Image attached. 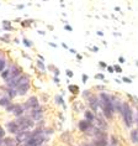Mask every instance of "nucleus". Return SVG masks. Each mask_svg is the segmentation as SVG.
I'll return each instance as SVG.
<instances>
[{
    "label": "nucleus",
    "mask_w": 138,
    "mask_h": 146,
    "mask_svg": "<svg viewBox=\"0 0 138 146\" xmlns=\"http://www.w3.org/2000/svg\"><path fill=\"white\" fill-rule=\"evenodd\" d=\"M121 115L123 118V121H125V125L127 127H131L134 123V116H133V110L131 108V105L128 102H123L122 104V111Z\"/></svg>",
    "instance_id": "nucleus-1"
},
{
    "label": "nucleus",
    "mask_w": 138,
    "mask_h": 146,
    "mask_svg": "<svg viewBox=\"0 0 138 146\" xmlns=\"http://www.w3.org/2000/svg\"><path fill=\"white\" fill-rule=\"evenodd\" d=\"M24 107H25V110L26 111H31V110H34V109H37L39 108V102H38V98L37 97H30L28 99L26 100V103L24 104Z\"/></svg>",
    "instance_id": "nucleus-2"
},
{
    "label": "nucleus",
    "mask_w": 138,
    "mask_h": 146,
    "mask_svg": "<svg viewBox=\"0 0 138 146\" xmlns=\"http://www.w3.org/2000/svg\"><path fill=\"white\" fill-rule=\"evenodd\" d=\"M32 136V131H22V133H19L16 134V137H15V141L17 145H22L24 142H26L28 139Z\"/></svg>",
    "instance_id": "nucleus-3"
},
{
    "label": "nucleus",
    "mask_w": 138,
    "mask_h": 146,
    "mask_svg": "<svg viewBox=\"0 0 138 146\" xmlns=\"http://www.w3.org/2000/svg\"><path fill=\"white\" fill-rule=\"evenodd\" d=\"M30 118L34 120V121H39V120H42L43 118V108H37V109H34V110L30 111Z\"/></svg>",
    "instance_id": "nucleus-4"
},
{
    "label": "nucleus",
    "mask_w": 138,
    "mask_h": 146,
    "mask_svg": "<svg viewBox=\"0 0 138 146\" xmlns=\"http://www.w3.org/2000/svg\"><path fill=\"white\" fill-rule=\"evenodd\" d=\"M111 99H112V107H114V111L115 113H118V114H121L123 102L121 99H118V98L114 97V96H111Z\"/></svg>",
    "instance_id": "nucleus-5"
},
{
    "label": "nucleus",
    "mask_w": 138,
    "mask_h": 146,
    "mask_svg": "<svg viewBox=\"0 0 138 146\" xmlns=\"http://www.w3.org/2000/svg\"><path fill=\"white\" fill-rule=\"evenodd\" d=\"M88 105L91 109V111H97L99 109V104H97V96H90L88 98Z\"/></svg>",
    "instance_id": "nucleus-6"
},
{
    "label": "nucleus",
    "mask_w": 138,
    "mask_h": 146,
    "mask_svg": "<svg viewBox=\"0 0 138 146\" xmlns=\"http://www.w3.org/2000/svg\"><path fill=\"white\" fill-rule=\"evenodd\" d=\"M93 126V123L91 121H88V120H80V121L78 123V129L80 130V131H83V133H86L90 127Z\"/></svg>",
    "instance_id": "nucleus-7"
},
{
    "label": "nucleus",
    "mask_w": 138,
    "mask_h": 146,
    "mask_svg": "<svg viewBox=\"0 0 138 146\" xmlns=\"http://www.w3.org/2000/svg\"><path fill=\"white\" fill-rule=\"evenodd\" d=\"M6 129L10 134H19V125L15 123V120H11V121L6 123Z\"/></svg>",
    "instance_id": "nucleus-8"
},
{
    "label": "nucleus",
    "mask_w": 138,
    "mask_h": 146,
    "mask_svg": "<svg viewBox=\"0 0 138 146\" xmlns=\"http://www.w3.org/2000/svg\"><path fill=\"white\" fill-rule=\"evenodd\" d=\"M94 121H95V127H97V129H100V130H106L107 129V124L105 123V120L104 119H101V118H99V116H95V120H94Z\"/></svg>",
    "instance_id": "nucleus-9"
},
{
    "label": "nucleus",
    "mask_w": 138,
    "mask_h": 146,
    "mask_svg": "<svg viewBox=\"0 0 138 146\" xmlns=\"http://www.w3.org/2000/svg\"><path fill=\"white\" fill-rule=\"evenodd\" d=\"M25 107H24V104H16L15 105V109H14V111H12V114L16 116V118H19V116H22L25 115Z\"/></svg>",
    "instance_id": "nucleus-10"
},
{
    "label": "nucleus",
    "mask_w": 138,
    "mask_h": 146,
    "mask_svg": "<svg viewBox=\"0 0 138 146\" xmlns=\"http://www.w3.org/2000/svg\"><path fill=\"white\" fill-rule=\"evenodd\" d=\"M28 90H30V83L28 84H25V86H21L19 88H16V92H17V96H25Z\"/></svg>",
    "instance_id": "nucleus-11"
},
{
    "label": "nucleus",
    "mask_w": 138,
    "mask_h": 146,
    "mask_svg": "<svg viewBox=\"0 0 138 146\" xmlns=\"http://www.w3.org/2000/svg\"><path fill=\"white\" fill-rule=\"evenodd\" d=\"M84 116H85V120H88V121L94 123V120H95V114H94L91 110H85Z\"/></svg>",
    "instance_id": "nucleus-12"
},
{
    "label": "nucleus",
    "mask_w": 138,
    "mask_h": 146,
    "mask_svg": "<svg viewBox=\"0 0 138 146\" xmlns=\"http://www.w3.org/2000/svg\"><path fill=\"white\" fill-rule=\"evenodd\" d=\"M10 103H11V99H10V98L6 96V94H5L4 97L0 98V107H8Z\"/></svg>",
    "instance_id": "nucleus-13"
},
{
    "label": "nucleus",
    "mask_w": 138,
    "mask_h": 146,
    "mask_svg": "<svg viewBox=\"0 0 138 146\" xmlns=\"http://www.w3.org/2000/svg\"><path fill=\"white\" fill-rule=\"evenodd\" d=\"M3 142H4V146H17L15 139H11V137L3 139Z\"/></svg>",
    "instance_id": "nucleus-14"
},
{
    "label": "nucleus",
    "mask_w": 138,
    "mask_h": 146,
    "mask_svg": "<svg viewBox=\"0 0 138 146\" xmlns=\"http://www.w3.org/2000/svg\"><path fill=\"white\" fill-rule=\"evenodd\" d=\"M68 90L72 94H78L80 92V88H79V86H77V84H68Z\"/></svg>",
    "instance_id": "nucleus-15"
},
{
    "label": "nucleus",
    "mask_w": 138,
    "mask_h": 146,
    "mask_svg": "<svg viewBox=\"0 0 138 146\" xmlns=\"http://www.w3.org/2000/svg\"><path fill=\"white\" fill-rule=\"evenodd\" d=\"M131 140H132L133 144L138 145V129H134L131 131Z\"/></svg>",
    "instance_id": "nucleus-16"
},
{
    "label": "nucleus",
    "mask_w": 138,
    "mask_h": 146,
    "mask_svg": "<svg viewBox=\"0 0 138 146\" xmlns=\"http://www.w3.org/2000/svg\"><path fill=\"white\" fill-rule=\"evenodd\" d=\"M10 74H11V71H10V68H5L4 71L0 73V76H1V78L4 79V81H6V79L10 77Z\"/></svg>",
    "instance_id": "nucleus-17"
},
{
    "label": "nucleus",
    "mask_w": 138,
    "mask_h": 146,
    "mask_svg": "<svg viewBox=\"0 0 138 146\" xmlns=\"http://www.w3.org/2000/svg\"><path fill=\"white\" fill-rule=\"evenodd\" d=\"M94 146H108L107 140H94L93 141Z\"/></svg>",
    "instance_id": "nucleus-18"
},
{
    "label": "nucleus",
    "mask_w": 138,
    "mask_h": 146,
    "mask_svg": "<svg viewBox=\"0 0 138 146\" xmlns=\"http://www.w3.org/2000/svg\"><path fill=\"white\" fill-rule=\"evenodd\" d=\"M36 66H37V68H38L41 72H43V73L46 72V66H45V63H43L42 61L37 60V61H36Z\"/></svg>",
    "instance_id": "nucleus-19"
},
{
    "label": "nucleus",
    "mask_w": 138,
    "mask_h": 146,
    "mask_svg": "<svg viewBox=\"0 0 138 146\" xmlns=\"http://www.w3.org/2000/svg\"><path fill=\"white\" fill-rule=\"evenodd\" d=\"M6 63H8V62H6V58L5 57L4 58H0V73H1L6 68Z\"/></svg>",
    "instance_id": "nucleus-20"
},
{
    "label": "nucleus",
    "mask_w": 138,
    "mask_h": 146,
    "mask_svg": "<svg viewBox=\"0 0 138 146\" xmlns=\"http://www.w3.org/2000/svg\"><path fill=\"white\" fill-rule=\"evenodd\" d=\"M54 100H56V104L63 105V107L65 108V104H64V100H63V98H62V96H56L54 97Z\"/></svg>",
    "instance_id": "nucleus-21"
},
{
    "label": "nucleus",
    "mask_w": 138,
    "mask_h": 146,
    "mask_svg": "<svg viewBox=\"0 0 138 146\" xmlns=\"http://www.w3.org/2000/svg\"><path fill=\"white\" fill-rule=\"evenodd\" d=\"M32 23H34V20H32V19L24 20L22 23H21V26H22V27H30L31 25H32Z\"/></svg>",
    "instance_id": "nucleus-22"
},
{
    "label": "nucleus",
    "mask_w": 138,
    "mask_h": 146,
    "mask_svg": "<svg viewBox=\"0 0 138 146\" xmlns=\"http://www.w3.org/2000/svg\"><path fill=\"white\" fill-rule=\"evenodd\" d=\"M22 42H24V45L26 46V47H32V46H34V43H32L31 40H28V38H26V37H24Z\"/></svg>",
    "instance_id": "nucleus-23"
},
{
    "label": "nucleus",
    "mask_w": 138,
    "mask_h": 146,
    "mask_svg": "<svg viewBox=\"0 0 138 146\" xmlns=\"http://www.w3.org/2000/svg\"><path fill=\"white\" fill-rule=\"evenodd\" d=\"M15 105L16 104H12V103H10L8 107H5V109H6V111L8 113H12L14 111V109H15Z\"/></svg>",
    "instance_id": "nucleus-24"
},
{
    "label": "nucleus",
    "mask_w": 138,
    "mask_h": 146,
    "mask_svg": "<svg viewBox=\"0 0 138 146\" xmlns=\"http://www.w3.org/2000/svg\"><path fill=\"white\" fill-rule=\"evenodd\" d=\"M112 67H114V71H115V72H117V73H122V67H121L120 64H114Z\"/></svg>",
    "instance_id": "nucleus-25"
},
{
    "label": "nucleus",
    "mask_w": 138,
    "mask_h": 146,
    "mask_svg": "<svg viewBox=\"0 0 138 146\" xmlns=\"http://www.w3.org/2000/svg\"><path fill=\"white\" fill-rule=\"evenodd\" d=\"M94 77H95V79H100V81H105V76L103 74V73H96V74L94 76Z\"/></svg>",
    "instance_id": "nucleus-26"
},
{
    "label": "nucleus",
    "mask_w": 138,
    "mask_h": 146,
    "mask_svg": "<svg viewBox=\"0 0 138 146\" xmlns=\"http://www.w3.org/2000/svg\"><path fill=\"white\" fill-rule=\"evenodd\" d=\"M65 73H67V77L68 78H72L74 76V73H73V71H72V69H67V71H65Z\"/></svg>",
    "instance_id": "nucleus-27"
},
{
    "label": "nucleus",
    "mask_w": 138,
    "mask_h": 146,
    "mask_svg": "<svg viewBox=\"0 0 138 146\" xmlns=\"http://www.w3.org/2000/svg\"><path fill=\"white\" fill-rule=\"evenodd\" d=\"M4 136H5V130L4 127L0 125V139H4Z\"/></svg>",
    "instance_id": "nucleus-28"
},
{
    "label": "nucleus",
    "mask_w": 138,
    "mask_h": 146,
    "mask_svg": "<svg viewBox=\"0 0 138 146\" xmlns=\"http://www.w3.org/2000/svg\"><path fill=\"white\" fill-rule=\"evenodd\" d=\"M64 29H65L67 31H69V32H73V27H72L69 24H65V25H64Z\"/></svg>",
    "instance_id": "nucleus-29"
},
{
    "label": "nucleus",
    "mask_w": 138,
    "mask_h": 146,
    "mask_svg": "<svg viewBox=\"0 0 138 146\" xmlns=\"http://www.w3.org/2000/svg\"><path fill=\"white\" fill-rule=\"evenodd\" d=\"M90 96H91V93H90V90H88V89L84 90V93H83V97H84V98H89Z\"/></svg>",
    "instance_id": "nucleus-30"
},
{
    "label": "nucleus",
    "mask_w": 138,
    "mask_h": 146,
    "mask_svg": "<svg viewBox=\"0 0 138 146\" xmlns=\"http://www.w3.org/2000/svg\"><path fill=\"white\" fill-rule=\"evenodd\" d=\"M118 63H120V64L126 63V58L123 57V56H120V57H118Z\"/></svg>",
    "instance_id": "nucleus-31"
},
{
    "label": "nucleus",
    "mask_w": 138,
    "mask_h": 146,
    "mask_svg": "<svg viewBox=\"0 0 138 146\" xmlns=\"http://www.w3.org/2000/svg\"><path fill=\"white\" fill-rule=\"evenodd\" d=\"M88 79H89L88 74H85V73H84V74L81 76V81H83V83H86V82H88Z\"/></svg>",
    "instance_id": "nucleus-32"
},
{
    "label": "nucleus",
    "mask_w": 138,
    "mask_h": 146,
    "mask_svg": "<svg viewBox=\"0 0 138 146\" xmlns=\"http://www.w3.org/2000/svg\"><path fill=\"white\" fill-rule=\"evenodd\" d=\"M122 81L125 82V83H128V84H131V83H132V79L128 78V77H123V78H122Z\"/></svg>",
    "instance_id": "nucleus-33"
},
{
    "label": "nucleus",
    "mask_w": 138,
    "mask_h": 146,
    "mask_svg": "<svg viewBox=\"0 0 138 146\" xmlns=\"http://www.w3.org/2000/svg\"><path fill=\"white\" fill-rule=\"evenodd\" d=\"M99 66H100L101 68H106L107 67V63H106V62H104V61H100L99 62Z\"/></svg>",
    "instance_id": "nucleus-34"
},
{
    "label": "nucleus",
    "mask_w": 138,
    "mask_h": 146,
    "mask_svg": "<svg viewBox=\"0 0 138 146\" xmlns=\"http://www.w3.org/2000/svg\"><path fill=\"white\" fill-rule=\"evenodd\" d=\"M3 26H11V21L4 20V21H3Z\"/></svg>",
    "instance_id": "nucleus-35"
},
{
    "label": "nucleus",
    "mask_w": 138,
    "mask_h": 146,
    "mask_svg": "<svg viewBox=\"0 0 138 146\" xmlns=\"http://www.w3.org/2000/svg\"><path fill=\"white\" fill-rule=\"evenodd\" d=\"M90 50L93 51V52H99V47L97 46H93V47H89Z\"/></svg>",
    "instance_id": "nucleus-36"
},
{
    "label": "nucleus",
    "mask_w": 138,
    "mask_h": 146,
    "mask_svg": "<svg viewBox=\"0 0 138 146\" xmlns=\"http://www.w3.org/2000/svg\"><path fill=\"white\" fill-rule=\"evenodd\" d=\"M134 123L137 124V129H138V108H137V110H136V118H134Z\"/></svg>",
    "instance_id": "nucleus-37"
},
{
    "label": "nucleus",
    "mask_w": 138,
    "mask_h": 146,
    "mask_svg": "<svg viewBox=\"0 0 138 146\" xmlns=\"http://www.w3.org/2000/svg\"><path fill=\"white\" fill-rule=\"evenodd\" d=\"M53 72H54V77H58V76H59V69H58V68H54L53 69Z\"/></svg>",
    "instance_id": "nucleus-38"
},
{
    "label": "nucleus",
    "mask_w": 138,
    "mask_h": 146,
    "mask_svg": "<svg viewBox=\"0 0 138 146\" xmlns=\"http://www.w3.org/2000/svg\"><path fill=\"white\" fill-rule=\"evenodd\" d=\"M107 71H108V73H115V71H114V67L112 66H107Z\"/></svg>",
    "instance_id": "nucleus-39"
},
{
    "label": "nucleus",
    "mask_w": 138,
    "mask_h": 146,
    "mask_svg": "<svg viewBox=\"0 0 138 146\" xmlns=\"http://www.w3.org/2000/svg\"><path fill=\"white\" fill-rule=\"evenodd\" d=\"M95 88H96L97 90H101V92H104V90H105V86H96Z\"/></svg>",
    "instance_id": "nucleus-40"
},
{
    "label": "nucleus",
    "mask_w": 138,
    "mask_h": 146,
    "mask_svg": "<svg viewBox=\"0 0 138 146\" xmlns=\"http://www.w3.org/2000/svg\"><path fill=\"white\" fill-rule=\"evenodd\" d=\"M4 27V30H6V31H12L14 29H12V26H3Z\"/></svg>",
    "instance_id": "nucleus-41"
},
{
    "label": "nucleus",
    "mask_w": 138,
    "mask_h": 146,
    "mask_svg": "<svg viewBox=\"0 0 138 146\" xmlns=\"http://www.w3.org/2000/svg\"><path fill=\"white\" fill-rule=\"evenodd\" d=\"M53 81H54V83H57V84H59L60 79H59V77H54V78H53Z\"/></svg>",
    "instance_id": "nucleus-42"
},
{
    "label": "nucleus",
    "mask_w": 138,
    "mask_h": 146,
    "mask_svg": "<svg viewBox=\"0 0 138 146\" xmlns=\"http://www.w3.org/2000/svg\"><path fill=\"white\" fill-rule=\"evenodd\" d=\"M48 45H49L51 47H54V48H57V47H58L57 43H53V42H48Z\"/></svg>",
    "instance_id": "nucleus-43"
},
{
    "label": "nucleus",
    "mask_w": 138,
    "mask_h": 146,
    "mask_svg": "<svg viewBox=\"0 0 138 146\" xmlns=\"http://www.w3.org/2000/svg\"><path fill=\"white\" fill-rule=\"evenodd\" d=\"M75 56H77V60H79V61H81V60H83V56H81L80 53H77Z\"/></svg>",
    "instance_id": "nucleus-44"
},
{
    "label": "nucleus",
    "mask_w": 138,
    "mask_h": 146,
    "mask_svg": "<svg viewBox=\"0 0 138 146\" xmlns=\"http://www.w3.org/2000/svg\"><path fill=\"white\" fill-rule=\"evenodd\" d=\"M68 51H69V52H70V53H73V54H77V53H78V52H77V51H75L74 48H69Z\"/></svg>",
    "instance_id": "nucleus-45"
},
{
    "label": "nucleus",
    "mask_w": 138,
    "mask_h": 146,
    "mask_svg": "<svg viewBox=\"0 0 138 146\" xmlns=\"http://www.w3.org/2000/svg\"><path fill=\"white\" fill-rule=\"evenodd\" d=\"M62 46H63L65 50H69V47H68V45H67V43H65V42H62Z\"/></svg>",
    "instance_id": "nucleus-46"
},
{
    "label": "nucleus",
    "mask_w": 138,
    "mask_h": 146,
    "mask_svg": "<svg viewBox=\"0 0 138 146\" xmlns=\"http://www.w3.org/2000/svg\"><path fill=\"white\" fill-rule=\"evenodd\" d=\"M54 68H56V67H54L53 64H49V66H48V69H49V71H53Z\"/></svg>",
    "instance_id": "nucleus-47"
},
{
    "label": "nucleus",
    "mask_w": 138,
    "mask_h": 146,
    "mask_svg": "<svg viewBox=\"0 0 138 146\" xmlns=\"http://www.w3.org/2000/svg\"><path fill=\"white\" fill-rule=\"evenodd\" d=\"M96 34H97V36H104V32L103 31H97Z\"/></svg>",
    "instance_id": "nucleus-48"
},
{
    "label": "nucleus",
    "mask_w": 138,
    "mask_h": 146,
    "mask_svg": "<svg viewBox=\"0 0 138 146\" xmlns=\"http://www.w3.org/2000/svg\"><path fill=\"white\" fill-rule=\"evenodd\" d=\"M38 34L43 36V35H46V32H45V31H42V30H38Z\"/></svg>",
    "instance_id": "nucleus-49"
},
{
    "label": "nucleus",
    "mask_w": 138,
    "mask_h": 146,
    "mask_svg": "<svg viewBox=\"0 0 138 146\" xmlns=\"http://www.w3.org/2000/svg\"><path fill=\"white\" fill-rule=\"evenodd\" d=\"M115 11H121V8H120V6H116V8H115Z\"/></svg>",
    "instance_id": "nucleus-50"
},
{
    "label": "nucleus",
    "mask_w": 138,
    "mask_h": 146,
    "mask_svg": "<svg viewBox=\"0 0 138 146\" xmlns=\"http://www.w3.org/2000/svg\"><path fill=\"white\" fill-rule=\"evenodd\" d=\"M115 82H116V83H117V84H120V83H122V82H121V79H117V78H116V79H115Z\"/></svg>",
    "instance_id": "nucleus-51"
},
{
    "label": "nucleus",
    "mask_w": 138,
    "mask_h": 146,
    "mask_svg": "<svg viewBox=\"0 0 138 146\" xmlns=\"http://www.w3.org/2000/svg\"><path fill=\"white\" fill-rule=\"evenodd\" d=\"M0 146H4V142H3V139H0Z\"/></svg>",
    "instance_id": "nucleus-52"
},
{
    "label": "nucleus",
    "mask_w": 138,
    "mask_h": 146,
    "mask_svg": "<svg viewBox=\"0 0 138 146\" xmlns=\"http://www.w3.org/2000/svg\"><path fill=\"white\" fill-rule=\"evenodd\" d=\"M133 99H134V102H136V103L138 104V98H137V97H133Z\"/></svg>",
    "instance_id": "nucleus-53"
},
{
    "label": "nucleus",
    "mask_w": 138,
    "mask_h": 146,
    "mask_svg": "<svg viewBox=\"0 0 138 146\" xmlns=\"http://www.w3.org/2000/svg\"><path fill=\"white\" fill-rule=\"evenodd\" d=\"M134 64H136L137 67H138V61H136V62H134Z\"/></svg>",
    "instance_id": "nucleus-54"
}]
</instances>
